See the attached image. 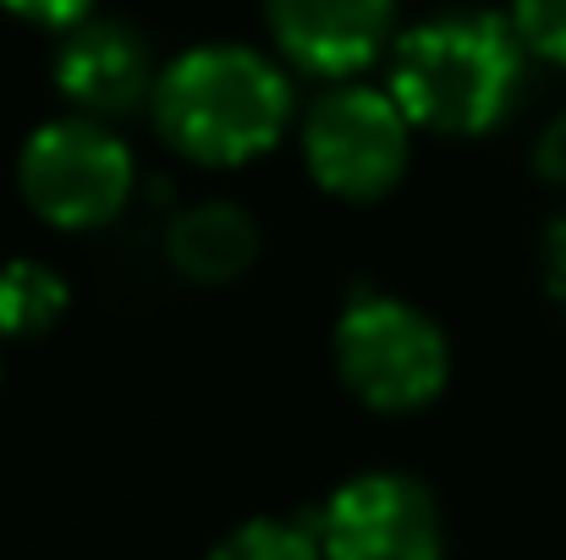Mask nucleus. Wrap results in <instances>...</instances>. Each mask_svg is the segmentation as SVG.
<instances>
[{"label": "nucleus", "mask_w": 566, "mask_h": 560, "mask_svg": "<svg viewBox=\"0 0 566 560\" xmlns=\"http://www.w3.org/2000/svg\"><path fill=\"white\" fill-rule=\"evenodd\" d=\"M160 138L192 166H248L292 127V77L248 44H192L149 94Z\"/></svg>", "instance_id": "1"}, {"label": "nucleus", "mask_w": 566, "mask_h": 560, "mask_svg": "<svg viewBox=\"0 0 566 560\" xmlns=\"http://www.w3.org/2000/svg\"><path fill=\"white\" fill-rule=\"evenodd\" d=\"M512 28L523 50L566 66V0H512Z\"/></svg>", "instance_id": "12"}, {"label": "nucleus", "mask_w": 566, "mask_h": 560, "mask_svg": "<svg viewBox=\"0 0 566 560\" xmlns=\"http://www.w3.org/2000/svg\"><path fill=\"white\" fill-rule=\"evenodd\" d=\"M545 281H551V292L566 303V214L551 225V236H545Z\"/></svg>", "instance_id": "15"}, {"label": "nucleus", "mask_w": 566, "mask_h": 560, "mask_svg": "<svg viewBox=\"0 0 566 560\" xmlns=\"http://www.w3.org/2000/svg\"><path fill=\"white\" fill-rule=\"evenodd\" d=\"M325 560H440L446 517L407 473H358L314 517Z\"/></svg>", "instance_id": "6"}, {"label": "nucleus", "mask_w": 566, "mask_h": 560, "mask_svg": "<svg viewBox=\"0 0 566 560\" xmlns=\"http://www.w3.org/2000/svg\"><path fill=\"white\" fill-rule=\"evenodd\" d=\"M72 292L66 281L39 258H11L0 270V341H33L50 325H61Z\"/></svg>", "instance_id": "10"}, {"label": "nucleus", "mask_w": 566, "mask_h": 560, "mask_svg": "<svg viewBox=\"0 0 566 560\" xmlns=\"http://www.w3.org/2000/svg\"><path fill=\"white\" fill-rule=\"evenodd\" d=\"M412 155V121L390 88L336 83L303 116V160L308 177L331 198L369 203L401 182Z\"/></svg>", "instance_id": "5"}, {"label": "nucleus", "mask_w": 566, "mask_h": 560, "mask_svg": "<svg viewBox=\"0 0 566 560\" xmlns=\"http://www.w3.org/2000/svg\"><path fill=\"white\" fill-rule=\"evenodd\" d=\"M523 88V39L512 17L446 11L412 22L390 50V94L412 127L479 138L506 121Z\"/></svg>", "instance_id": "2"}, {"label": "nucleus", "mask_w": 566, "mask_h": 560, "mask_svg": "<svg viewBox=\"0 0 566 560\" xmlns=\"http://www.w3.org/2000/svg\"><path fill=\"white\" fill-rule=\"evenodd\" d=\"M264 22L297 72L347 83L396 39V0H264Z\"/></svg>", "instance_id": "7"}, {"label": "nucleus", "mask_w": 566, "mask_h": 560, "mask_svg": "<svg viewBox=\"0 0 566 560\" xmlns=\"http://www.w3.org/2000/svg\"><path fill=\"white\" fill-rule=\"evenodd\" d=\"M253 253H259V225L242 203H226V198L177 209V220L166 231V258L198 286L237 281L253 264Z\"/></svg>", "instance_id": "9"}, {"label": "nucleus", "mask_w": 566, "mask_h": 560, "mask_svg": "<svg viewBox=\"0 0 566 560\" xmlns=\"http://www.w3.org/2000/svg\"><path fill=\"white\" fill-rule=\"evenodd\" d=\"M17 187L44 225L94 231L127 209V198L138 187V166H133V149L99 116L77 110V116L44 121L22 144Z\"/></svg>", "instance_id": "4"}, {"label": "nucleus", "mask_w": 566, "mask_h": 560, "mask_svg": "<svg viewBox=\"0 0 566 560\" xmlns=\"http://www.w3.org/2000/svg\"><path fill=\"white\" fill-rule=\"evenodd\" d=\"M534 166L545 182H562L566 187V110L539 133V149H534Z\"/></svg>", "instance_id": "14"}, {"label": "nucleus", "mask_w": 566, "mask_h": 560, "mask_svg": "<svg viewBox=\"0 0 566 560\" xmlns=\"http://www.w3.org/2000/svg\"><path fill=\"white\" fill-rule=\"evenodd\" d=\"M50 72H55V88L83 116H99V121L138 110L155 94V77H160L144 33H133L116 17H77L72 28H61Z\"/></svg>", "instance_id": "8"}, {"label": "nucleus", "mask_w": 566, "mask_h": 560, "mask_svg": "<svg viewBox=\"0 0 566 560\" xmlns=\"http://www.w3.org/2000/svg\"><path fill=\"white\" fill-rule=\"evenodd\" d=\"M336 373L375 412H418L451 379L446 330L385 292H364L336 319Z\"/></svg>", "instance_id": "3"}, {"label": "nucleus", "mask_w": 566, "mask_h": 560, "mask_svg": "<svg viewBox=\"0 0 566 560\" xmlns=\"http://www.w3.org/2000/svg\"><path fill=\"white\" fill-rule=\"evenodd\" d=\"M0 11H11L33 28H72L77 17L94 11V0H0Z\"/></svg>", "instance_id": "13"}, {"label": "nucleus", "mask_w": 566, "mask_h": 560, "mask_svg": "<svg viewBox=\"0 0 566 560\" xmlns=\"http://www.w3.org/2000/svg\"><path fill=\"white\" fill-rule=\"evenodd\" d=\"M203 560H325L314 522H292V517H248L237 522L226 539H214V550Z\"/></svg>", "instance_id": "11"}]
</instances>
